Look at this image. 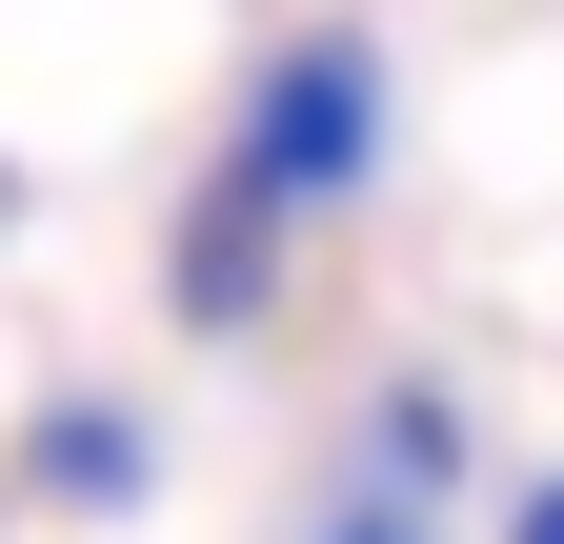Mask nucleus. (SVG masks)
Returning <instances> with one entry per match:
<instances>
[{
    "mask_svg": "<svg viewBox=\"0 0 564 544\" xmlns=\"http://www.w3.org/2000/svg\"><path fill=\"white\" fill-rule=\"evenodd\" d=\"M383 142V81H364V41H303V61H262V121H242V202H343Z\"/></svg>",
    "mask_w": 564,
    "mask_h": 544,
    "instance_id": "nucleus-1",
    "label": "nucleus"
},
{
    "mask_svg": "<svg viewBox=\"0 0 564 544\" xmlns=\"http://www.w3.org/2000/svg\"><path fill=\"white\" fill-rule=\"evenodd\" d=\"M262 222H282V202H242V182L202 202V242H182V303H202V323H242V303H262Z\"/></svg>",
    "mask_w": 564,
    "mask_h": 544,
    "instance_id": "nucleus-2",
    "label": "nucleus"
},
{
    "mask_svg": "<svg viewBox=\"0 0 564 544\" xmlns=\"http://www.w3.org/2000/svg\"><path fill=\"white\" fill-rule=\"evenodd\" d=\"M41 485H82V504H121V485H141V444L101 424V403H61V424H41Z\"/></svg>",
    "mask_w": 564,
    "mask_h": 544,
    "instance_id": "nucleus-3",
    "label": "nucleus"
},
{
    "mask_svg": "<svg viewBox=\"0 0 564 544\" xmlns=\"http://www.w3.org/2000/svg\"><path fill=\"white\" fill-rule=\"evenodd\" d=\"M323 544H423V504H403V485H364V504H343Z\"/></svg>",
    "mask_w": 564,
    "mask_h": 544,
    "instance_id": "nucleus-4",
    "label": "nucleus"
},
{
    "mask_svg": "<svg viewBox=\"0 0 564 544\" xmlns=\"http://www.w3.org/2000/svg\"><path fill=\"white\" fill-rule=\"evenodd\" d=\"M505 544H564V485H524V524H505Z\"/></svg>",
    "mask_w": 564,
    "mask_h": 544,
    "instance_id": "nucleus-5",
    "label": "nucleus"
}]
</instances>
